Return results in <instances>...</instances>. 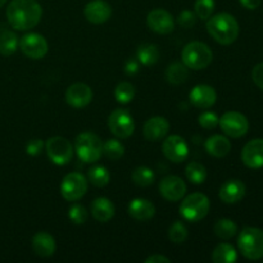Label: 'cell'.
Here are the masks:
<instances>
[{
  "mask_svg": "<svg viewBox=\"0 0 263 263\" xmlns=\"http://www.w3.org/2000/svg\"><path fill=\"white\" fill-rule=\"evenodd\" d=\"M43 17V8L36 0H12L7 7L9 25L18 31L36 27Z\"/></svg>",
  "mask_w": 263,
  "mask_h": 263,
  "instance_id": "obj_1",
  "label": "cell"
},
{
  "mask_svg": "<svg viewBox=\"0 0 263 263\" xmlns=\"http://www.w3.org/2000/svg\"><path fill=\"white\" fill-rule=\"evenodd\" d=\"M207 31L218 44L230 45L239 36V23L229 13H218L207 20Z\"/></svg>",
  "mask_w": 263,
  "mask_h": 263,
  "instance_id": "obj_2",
  "label": "cell"
},
{
  "mask_svg": "<svg viewBox=\"0 0 263 263\" xmlns=\"http://www.w3.org/2000/svg\"><path fill=\"white\" fill-rule=\"evenodd\" d=\"M182 63L190 69L200 71L212 63L213 53L210 46L200 41H193L185 45L181 51Z\"/></svg>",
  "mask_w": 263,
  "mask_h": 263,
  "instance_id": "obj_3",
  "label": "cell"
},
{
  "mask_svg": "<svg viewBox=\"0 0 263 263\" xmlns=\"http://www.w3.org/2000/svg\"><path fill=\"white\" fill-rule=\"evenodd\" d=\"M238 247L240 253L251 261L263 258V230L258 228H244L239 234Z\"/></svg>",
  "mask_w": 263,
  "mask_h": 263,
  "instance_id": "obj_4",
  "label": "cell"
},
{
  "mask_svg": "<svg viewBox=\"0 0 263 263\" xmlns=\"http://www.w3.org/2000/svg\"><path fill=\"white\" fill-rule=\"evenodd\" d=\"M74 152L85 163H95L103 154V141L97 134L85 131L76 136Z\"/></svg>",
  "mask_w": 263,
  "mask_h": 263,
  "instance_id": "obj_5",
  "label": "cell"
},
{
  "mask_svg": "<svg viewBox=\"0 0 263 263\" xmlns=\"http://www.w3.org/2000/svg\"><path fill=\"white\" fill-rule=\"evenodd\" d=\"M211 202L207 195L202 193H193L187 195L180 204V215L190 222H198L208 215Z\"/></svg>",
  "mask_w": 263,
  "mask_h": 263,
  "instance_id": "obj_6",
  "label": "cell"
},
{
  "mask_svg": "<svg viewBox=\"0 0 263 263\" xmlns=\"http://www.w3.org/2000/svg\"><path fill=\"white\" fill-rule=\"evenodd\" d=\"M45 151L49 159L57 166H66L72 161L73 157V146L62 136H53L45 143Z\"/></svg>",
  "mask_w": 263,
  "mask_h": 263,
  "instance_id": "obj_7",
  "label": "cell"
},
{
  "mask_svg": "<svg viewBox=\"0 0 263 263\" xmlns=\"http://www.w3.org/2000/svg\"><path fill=\"white\" fill-rule=\"evenodd\" d=\"M87 185H89V181L80 172L67 174L61 182L62 197L68 202H76L86 194Z\"/></svg>",
  "mask_w": 263,
  "mask_h": 263,
  "instance_id": "obj_8",
  "label": "cell"
},
{
  "mask_svg": "<svg viewBox=\"0 0 263 263\" xmlns=\"http://www.w3.org/2000/svg\"><path fill=\"white\" fill-rule=\"evenodd\" d=\"M108 127L110 133L118 139H127L135 131V122L127 109H115L108 118Z\"/></svg>",
  "mask_w": 263,
  "mask_h": 263,
  "instance_id": "obj_9",
  "label": "cell"
},
{
  "mask_svg": "<svg viewBox=\"0 0 263 263\" xmlns=\"http://www.w3.org/2000/svg\"><path fill=\"white\" fill-rule=\"evenodd\" d=\"M218 125L225 135L235 139L244 136L249 130V122L246 116L239 112H234V110L226 112L218 120Z\"/></svg>",
  "mask_w": 263,
  "mask_h": 263,
  "instance_id": "obj_10",
  "label": "cell"
},
{
  "mask_svg": "<svg viewBox=\"0 0 263 263\" xmlns=\"http://www.w3.org/2000/svg\"><path fill=\"white\" fill-rule=\"evenodd\" d=\"M20 49L26 57L31 59H41L46 55L49 45L46 39L40 33H26L20 40Z\"/></svg>",
  "mask_w": 263,
  "mask_h": 263,
  "instance_id": "obj_11",
  "label": "cell"
},
{
  "mask_svg": "<svg viewBox=\"0 0 263 263\" xmlns=\"http://www.w3.org/2000/svg\"><path fill=\"white\" fill-rule=\"evenodd\" d=\"M162 152L168 161L174 163H181L189 156V146L184 138L179 135H171L163 140Z\"/></svg>",
  "mask_w": 263,
  "mask_h": 263,
  "instance_id": "obj_12",
  "label": "cell"
},
{
  "mask_svg": "<svg viewBox=\"0 0 263 263\" xmlns=\"http://www.w3.org/2000/svg\"><path fill=\"white\" fill-rule=\"evenodd\" d=\"M159 193L168 202H179L186 194V184L181 177L170 175L159 182Z\"/></svg>",
  "mask_w": 263,
  "mask_h": 263,
  "instance_id": "obj_13",
  "label": "cell"
},
{
  "mask_svg": "<svg viewBox=\"0 0 263 263\" xmlns=\"http://www.w3.org/2000/svg\"><path fill=\"white\" fill-rule=\"evenodd\" d=\"M66 103L72 108L81 109L87 107L92 100V90L89 85L76 82L66 90Z\"/></svg>",
  "mask_w": 263,
  "mask_h": 263,
  "instance_id": "obj_14",
  "label": "cell"
},
{
  "mask_svg": "<svg viewBox=\"0 0 263 263\" xmlns=\"http://www.w3.org/2000/svg\"><path fill=\"white\" fill-rule=\"evenodd\" d=\"M146 23L152 31L159 35H168L175 28L174 18L164 9L152 10L146 18Z\"/></svg>",
  "mask_w": 263,
  "mask_h": 263,
  "instance_id": "obj_15",
  "label": "cell"
},
{
  "mask_svg": "<svg viewBox=\"0 0 263 263\" xmlns=\"http://www.w3.org/2000/svg\"><path fill=\"white\" fill-rule=\"evenodd\" d=\"M84 14L90 23L102 25L112 17V7L105 0H92L85 5Z\"/></svg>",
  "mask_w": 263,
  "mask_h": 263,
  "instance_id": "obj_16",
  "label": "cell"
},
{
  "mask_svg": "<svg viewBox=\"0 0 263 263\" xmlns=\"http://www.w3.org/2000/svg\"><path fill=\"white\" fill-rule=\"evenodd\" d=\"M241 161L248 168L258 170L263 167V139H253L241 151Z\"/></svg>",
  "mask_w": 263,
  "mask_h": 263,
  "instance_id": "obj_17",
  "label": "cell"
},
{
  "mask_svg": "<svg viewBox=\"0 0 263 263\" xmlns=\"http://www.w3.org/2000/svg\"><path fill=\"white\" fill-rule=\"evenodd\" d=\"M190 103L199 109H208L217 100V92L210 85H197L189 94Z\"/></svg>",
  "mask_w": 263,
  "mask_h": 263,
  "instance_id": "obj_18",
  "label": "cell"
},
{
  "mask_svg": "<svg viewBox=\"0 0 263 263\" xmlns=\"http://www.w3.org/2000/svg\"><path fill=\"white\" fill-rule=\"evenodd\" d=\"M170 131V123L164 117L157 116V117L149 118L145 122L143 128L144 136L149 141H159L166 138Z\"/></svg>",
  "mask_w": 263,
  "mask_h": 263,
  "instance_id": "obj_19",
  "label": "cell"
},
{
  "mask_svg": "<svg viewBox=\"0 0 263 263\" xmlns=\"http://www.w3.org/2000/svg\"><path fill=\"white\" fill-rule=\"evenodd\" d=\"M218 195H220V199L223 203L235 204V203L240 202L244 198V195H246V185L238 179L228 180L221 186Z\"/></svg>",
  "mask_w": 263,
  "mask_h": 263,
  "instance_id": "obj_20",
  "label": "cell"
},
{
  "mask_svg": "<svg viewBox=\"0 0 263 263\" xmlns=\"http://www.w3.org/2000/svg\"><path fill=\"white\" fill-rule=\"evenodd\" d=\"M32 249L36 256L41 258H49L55 253L57 244L53 236L45 231L35 234L32 238Z\"/></svg>",
  "mask_w": 263,
  "mask_h": 263,
  "instance_id": "obj_21",
  "label": "cell"
},
{
  "mask_svg": "<svg viewBox=\"0 0 263 263\" xmlns=\"http://www.w3.org/2000/svg\"><path fill=\"white\" fill-rule=\"evenodd\" d=\"M128 215L136 221H148L156 215V207L151 200L135 198L128 204Z\"/></svg>",
  "mask_w": 263,
  "mask_h": 263,
  "instance_id": "obj_22",
  "label": "cell"
},
{
  "mask_svg": "<svg viewBox=\"0 0 263 263\" xmlns=\"http://www.w3.org/2000/svg\"><path fill=\"white\" fill-rule=\"evenodd\" d=\"M115 205L108 198L100 197L94 199L91 203V215L98 222L105 223L110 221L115 216Z\"/></svg>",
  "mask_w": 263,
  "mask_h": 263,
  "instance_id": "obj_23",
  "label": "cell"
},
{
  "mask_svg": "<svg viewBox=\"0 0 263 263\" xmlns=\"http://www.w3.org/2000/svg\"><path fill=\"white\" fill-rule=\"evenodd\" d=\"M204 148L210 156L216 157V158H222L230 153L231 143L226 136L213 135L205 140Z\"/></svg>",
  "mask_w": 263,
  "mask_h": 263,
  "instance_id": "obj_24",
  "label": "cell"
},
{
  "mask_svg": "<svg viewBox=\"0 0 263 263\" xmlns=\"http://www.w3.org/2000/svg\"><path fill=\"white\" fill-rule=\"evenodd\" d=\"M136 58H138L139 63H141L143 66H154L159 59V50L154 44H141L136 50Z\"/></svg>",
  "mask_w": 263,
  "mask_h": 263,
  "instance_id": "obj_25",
  "label": "cell"
},
{
  "mask_svg": "<svg viewBox=\"0 0 263 263\" xmlns=\"http://www.w3.org/2000/svg\"><path fill=\"white\" fill-rule=\"evenodd\" d=\"M236 259H238V253L231 244H218L212 252V261L215 263H233Z\"/></svg>",
  "mask_w": 263,
  "mask_h": 263,
  "instance_id": "obj_26",
  "label": "cell"
},
{
  "mask_svg": "<svg viewBox=\"0 0 263 263\" xmlns=\"http://www.w3.org/2000/svg\"><path fill=\"white\" fill-rule=\"evenodd\" d=\"M187 77H189V68L180 62L170 64L166 71L167 81L172 85L182 84V82L186 81Z\"/></svg>",
  "mask_w": 263,
  "mask_h": 263,
  "instance_id": "obj_27",
  "label": "cell"
},
{
  "mask_svg": "<svg viewBox=\"0 0 263 263\" xmlns=\"http://www.w3.org/2000/svg\"><path fill=\"white\" fill-rule=\"evenodd\" d=\"M17 35L13 31L4 30L0 33V54L4 57H9L14 54L18 49Z\"/></svg>",
  "mask_w": 263,
  "mask_h": 263,
  "instance_id": "obj_28",
  "label": "cell"
},
{
  "mask_svg": "<svg viewBox=\"0 0 263 263\" xmlns=\"http://www.w3.org/2000/svg\"><path fill=\"white\" fill-rule=\"evenodd\" d=\"M216 235L218 236L222 240H229V239L234 238L238 233V226L234 221L229 220V218H221L217 222L215 223V228H213Z\"/></svg>",
  "mask_w": 263,
  "mask_h": 263,
  "instance_id": "obj_29",
  "label": "cell"
},
{
  "mask_svg": "<svg viewBox=\"0 0 263 263\" xmlns=\"http://www.w3.org/2000/svg\"><path fill=\"white\" fill-rule=\"evenodd\" d=\"M87 181L97 187H104L109 184L110 175L108 170L103 166L91 167L87 172Z\"/></svg>",
  "mask_w": 263,
  "mask_h": 263,
  "instance_id": "obj_30",
  "label": "cell"
},
{
  "mask_svg": "<svg viewBox=\"0 0 263 263\" xmlns=\"http://www.w3.org/2000/svg\"><path fill=\"white\" fill-rule=\"evenodd\" d=\"M185 175H186L187 180L195 185L203 184L205 179H207L205 167L200 164L199 162H190L186 166V168H185Z\"/></svg>",
  "mask_w": 263,
  "mask_h": 263,
  "instance_id": "obj_31",
  "label": "cell"
},
{
  "mask_svg": "<svg viewBox=\"0 0 263 263\" xmlns=\"http://www.w3.org/2000/svg\"><path fill=\"white\" fill-rule=\"evenodd\" d=\"M131 179H133V181L135 182L138 186L146 187L149 186V185L153 184L154 172L152 171L149 167L139 166L133 171V174H131Z\"/></svg>",
  "mask_w": 263,
  "mask_h": 263,
  "instance_id": "obj_32",
  "label": "cell"
},
{
  "mask_svg": "<svg viewBox=\"0 0 263 263\" xmlns=\"http://www.w3.org/2000/svg\"><path fill=\"white\" fill-rule=\"evenodd\" d=\"M103 154L110 161H118L125 154V146L116 139H109L103 143Z\"/></svg>",
  "mask_w": 263,
  "mask_h": 263,
  "instance_id": "obj_33",
  "label": "cell"
},
{
  "mask_svg": "<svg viewBox=\"0 0 263 263\" xmlns=\"http://www.w3.org/2000/svg\"><path fill=\"white\" fill-rule=\"evenodd\" d=\"M134 97H135V87L131 82L123 81L116 86L115 98L121 104H127V103L133 102Z\"/></svg>",
  "mask_w": 263,
  "mask_h": 263,
  "instance_id": "obj_34",
  "label": "cell"
},
{
  "mask_svg": "<svg viewBox=\"0 0 263 263\" xmlns=\"http://www.w3.org/2000/svg\"><path fill=\"white\" fill-rule=\"evenodd\" d=\"M187 229L181 221H175L168 229V238L172 243L182 244L187 239Z\"/></svg>",
  "mask_w": 263,
  "mask_h": 263,
  "instance_id": "obj_35",
  "label": "cell"
},
{
  "mask_svg": "<svg viewBox=\"0 0 263 263\" xmlns=\"http://www.w3.org/2000/svg\"><path fill=\"white\" fill-rule=\"evenodd\" d=\"M215 10V0H197L194 4V13L199 20L207 21L212 17Z\"/></svg>",
  "mask_w": 263,
  "mask_h": 263,
  "instance_id": "obj_36",
  "label": "cell"
},
{
  "mask_svg": "<svg viewBox=\"0 0 263 263\" xmlns=\"http://www.w3.org/2000/svg\"><path fill=\"white\" fill-rule=\"evenodd\" d=\"M68 217L74 225H84L86 222L87 217H89V213H87L86 208L82 204L79 203H74L68 211Z\"/></svg>",
  "mask_w": 263,
  "mask_h": 263,
  "instance_id": "obj_37",
  "label": "cell"
},
{
  "mask_svg": "<svg viewBox=\"0 0 263 263\" xmlns=\"http://www.w3.org/2000/svg\"><path fill=\"white\" fill-rule=\"evenodd\" d=\"M218 120H220V118H218V116L216 115V113L210 112V110L200 113L199 118H198L200 127L205 128V130H212V128L217 127Z\"/></svg>",
  "mask_w": 263,
  "mask_h": 263,
  "instance_id": "obj_38",
  "label": "cell"
},
{
  "mask_svg": "<svg viewBox=\"0 0 263 263\" xmlns=\"http://www.w3.org/2000/svg\"><path fill=\"white\" fill-rule=\"evenodd\" d=\"M198 17L192 10H182L177 17V23L184 28H192L197 23Z\"/></svg>",
  "mask_w": 263,
  "mask_h": 263,
  "instance_id": "obj_39",
  "label": "cell"
},
{
  "mask_svg": "<svg viewBox=\"0 0 263 263\" xmlns=\"http://www.w3.org/2000/svg\"><path fill=\"white\" fill-rule=\"evenodd\" d=\"M44 148H45V143L41 139H32L26 144V153L28 156L35 157L39 156L44 151Z\"/></svg>",
  "mask_w": 263,
  "mask_h": 263,
  "instance_id": "obj_40",
  "label": "cell"
},
{
  "mask_svg": "<svg viewBox=\"0 0 263 263\" xmlns=\"http://www.w3.org/2000/svg\"><path fill=\"white\" fill-rule=\"evenodd\" d=\"M252 79H253L254 84L263 90V63L257 64L252 71Z\"/></svg>",
  "mask_w": 263,
  "mask_h": 263,
  "instance_id": "obj_41",
  "label": "cell"
},
{
  "mask_svg": "<svg viewBox=\"0 0 263 263\" xmlns=\"http://www.w3.org/2000/svg\"><path fill=\"white\" fill-rule=\"evenodd\" d=\"M139 61L135 58H130L125 64V73L127 76H134L139 72Z\"/></svg>",
  "mask_w": 263,
  "mask_h": 263,
  "instance_id": "obj_42",
  "label": "cell"
},
{
  "mask_svg": "<svg viewBox=\"0 0 263 263\" xmlns=\"http://www.w3.org/2000/svg\"><path fill=\"white\" fill-rule=\"evenodd\" d=\"M239 2H240V4L243 5L244 8H247V9L254 10L261 5L262 0H239Z\"/></svg>",
  "mask_w": 263,
  "mask_h": 263,
  "instance_id": "obj_43",
  "label": "cell"
},
{
  "mask_svg": "<svg viewBox=\"0 0 263 263\" xmlns=\"http://www.w3.org/2000/svg\"><path fill=\"white\" fill-rule=\"evenodd\" d=\"M145 263H170V258L162 254H153L145 259Z\"/></svg>",
  "mask_w": 263,
  "mask_h": 263,
  "instance_id": "obj_44",
  "label": "cell"
},
{
  "mask_svg": "<svg viewBox=\"0 0 263 263\" xmlns=\"http://www.w3.org/2000/svg\"><path fill=\"white\" fill-rule=\"evenodd\" d=\"M8 2V0H0V8H2V7H4V5H5V3H7Z\"/></svg>",
  "mask_w": 263,
  "mask_h": 263,
  "instance_id": "obj_45",
  "label": "cell"
}]
</instances>
